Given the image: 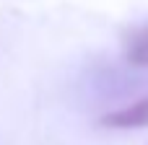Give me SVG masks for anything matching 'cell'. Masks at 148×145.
Here are the masks:
<instances>
[{
	"label": "cell",
	"instance_id": "obj_1",
	"mask_svg": "<svg viewBox=\"0 0 148 145\" xmlns=\"http://www.w3.org/2000/svg\"><path fill=\"white\" fill-rule=\"evenodd\" d=\"M101 125L109 130H143V127H148V96L104 114Z\"/></svg>",
	"mask_w": 148,
	"mask_h": 145
},
{
	"label": "cell",
	"instance_id": "obj_2",
	"mask_svg": "<svg viewBox=\"0 0 148 145\" xmlns=\"http://www.w3.org/2000/svg\"><path fill=\"white\" fill-rule=\"evenodd\" d=\"M125 60L133 67H148V21L125 34Z\"/></svg>",
	"mask_w": 148,
	"mask_h": 145
}]
</instances>
